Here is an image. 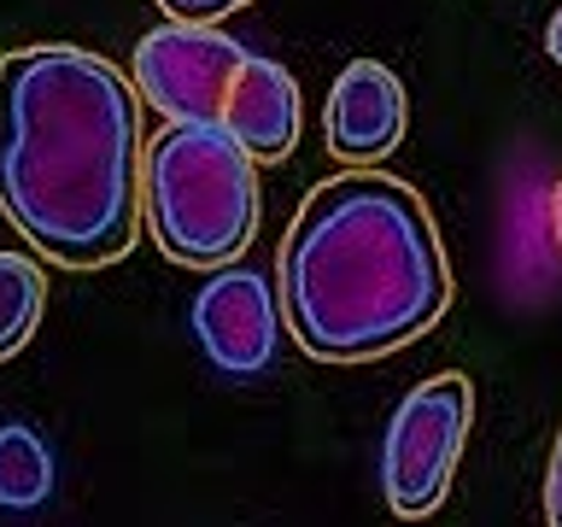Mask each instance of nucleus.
<instances>
[{"label": "nucleus", "mask_w": 562, "mask_h": 527, "mask_svg": "<svg viewBox=\"0 0 562 527\" xmlns=\"http://www.w3.org/2000/svg\"><path fill=\"white\" fill-rule=\"evenodd\" d=\"M252 0H158L165 18H182V24H223V18L246 12Z\"/></svg>", "instance_id": "obj_11"}, {"label": "nucleus", "mask_w": 562, "mask_h": 527, "mask_svg": "<svg viewBox=\"0 0 562 527\" xmlns=\"http://www.w3.org/2000/svg\"><path fill=\"white\" fill-rule=\"evenodd\" d=\"M47 316V270L30 253H0V363L18 358Z\"/></svg>", "instance_id": "obj_9"}, {"label": "nucleus", "mask_w": 562, "mask_h": 527, "mask_svg": "<svg viewBox=\"0 0 562 527\" xmlns=\"http://www.w3.org/2000/svg\"><path fill=\"white\" fill-rule=\"evenodd\" d=\"M0 217L53 270H112L140 240V94L70 42L0 53Z\"/></svg>", "instance_id": "obj_1"}, {"label": "nucleus", "mask_w": 562, "mask_h": 527, "mask_svg": "<svg viewBox=\"0 0 562 527\" xmlns=\"http://www.w3.org/2000/svg\"><path fill=\"white\" fill-rule=\"evenodd\" d=\"M551 240L562 246V188L551 193Z\"/></svg>", "instance_id": "obj_14"}, {"label": "nucleus", "mask_w": 562, "mask_h": 527, "mask_svg": "<svg viewBox=\"0 0 562 527\" xmlns=\"http://www.w3.org/2000/svg\"><path fill=\"white\" fill-rule=\"evenodd\" d=\"M544 522L562 527V434L551 446V469H544Z\"/></svg>", "instance_id": "obj_12"}, {"label": "nucleus", "mask_w": 562, "mask_h": 527, "mask_svg": "<svg viewBox=\"0 0 562 527\" xmlns=\"http://www.w3.org/2000/svg\"><path fill=\"white\" fill-rule=\"evenodd\" d=\"M411 130V94L381 59H351L328 82V112H323V141L328 158L340 165H381L398 153Z\"/></svg>", "instance_id": "obj_7"}, {"label": "nucleus", "mask_w": 562, "mask_h": 527, "mask_svg": "<svg viewBox=\"0 0 562 527\" xmlns=\"http://www.w3.org/2000/svg\"><path fill=\"white\" fill-rule=\"evenodd\" d=\"M53 492V451L30 422L0 428V504L7 509H35Z\"/></svg>", "instance_id": "obj_10"}, {"label": "nucleus", "mask_w": 562, "mask_h": 527, "mask_svg": "<svg viewBox=\"0 0 562 527\" xmlns=\"http://www.w3.org/2000/svg\"><path fill=\"white\" fill-rule=\"evenodd\" d=\"M544 53H551V59L562 65V7L551 12V24H544Z\"/></svg>", "instance_id": "obj_13"}, {"label": "nucleus", "mask_w": 562, "mask_h": 527, "mask_svg": "<svg viewBox=\"0 0 562 527\" xmlns=\"http://www.w3.org/2000/svg\"><path fill=\"white\" fill-rule=\"evenodd\" d=\"M276 305L316 363H375L451 311V258L428 200L381 165H346L299 200L276 253Z\"/></svg>", "instance_id": "obj_2"}, {"label": "nucleus", "mask_w": 562, "mask_h": 527, "mask_svg": "<svg viewBox=\"0 0 562 527\" xmlns=\"http://www.w3.org/2000/svg\"><path fill=\"white\" fill-rule=\"evenodd\" d=\"M240 59L246 47L223 24L170 18V24H158L135 42L130 82L153 112H165V123H217Z\"/></svg>", "instance_id": "obj_5"}, {"label": "nucleus", "mask_w": 562, "mask_h": 527, "mask_svg": "<svg viewBox=\"0 0 562 527\" xmlns=\"http://www.w3.org/2000/svg\"><path fill=\"white\" fill-rule=\"evenodd\" d=\"M469 434H474L469 375L446 369V375L422 381L416 393H404L381 439V492L398 522H422L446 504L457 463L469 451Z\"/></svg>", "instance_id": "obj_4"}, {"label": "nucleus", "mask_w": 562, "mask_h": 527, "mask_svg": "<svg viewBox=\"0 0 562 527\" xmlns=\"http://www.w3.org/2000/svg\"><path fill=\"white\" fill-rule=\"evenodd\" d=\"M223 130L240 141L258 165H281L299 147V130H305V100H299V82L281 59H263V53H246L235 82L223 94Z\"/></svg>", "instance_id": "obj_8"}, {"label": "nucleus", "mask_w": 562, "mask_h": 527, "mask_svg": "<svg viewBox=\"0 0 562 527\" xmlns=\"http://www.w3.org/2000/svg\"><path fill=\"white\" fill-rule=\"evenodd\" d=\"M193 334L205 358L228 375H258L281 346V305L276 288L246 264H223L211 281L193 293Z\"/></svg>", "instance_id": "obj_6"}, {"label": "nucleus", "mask_w": 562, "mask_h": 527, "mask_svg": "<svg viewBox=\"0 0 562 527\" xmlns=\"http://www.w3.org/2000/svg\"><path fill=\"white\" fill-rule=\"evenodd\" d=\"M258 211V158L223 123H165L140 147V223L182 270L240 264Z\"/></svg>", "instance_id": "obj_3"}]
</instances>
